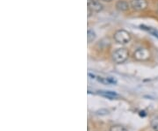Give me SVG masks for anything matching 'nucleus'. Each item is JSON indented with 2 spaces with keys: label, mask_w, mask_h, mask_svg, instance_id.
I'll return each instance as SVG.
<instances>
[{
  "label": "nucleus",
  "mask_w": 158,
  "mask_h": 131,
  "mask_svg": "<svg viewBox=\"0 0 158 131\" xmlns=\"http://www.w3.org/2000/svg\"><path fill=\"white\" fill-rule=\"evenodd\" d=\"M87 4L88 9H90L92 12L99 13L103 10V4L98 0H87Z\"/></svg>",
  "instance_id": "obj_4"
},
{
  "label": "nucleus",
  "mask_w": 158,
  "mask_h": 131,
  "mask_svg": "<svg viewBox=\"0 0 158 131\" xmlns=\"http://www.w3.org/2000/svg\"><path fill=\"white\" fill-rule=\"evenodd\" d=\"M151 128L154 131H158V116L155 117L151 121Z\"/></svg>",
  "instance_id": "obj_10"
},
{
  "label": "nucleus",
  "mask_w": 158,
  "mask_h": 131,
  "mask_svg": "<svg viewBox=\"0 0 158 131\" xmlns=\"http://www.w3.org/2000/svg\"><path fill=\"white\" fill-rule=\"evenodd\" d=\"M110 131H127L124 127L120 126V125H114L113 127H111Z\"/></svg>",
  "instance_id": "obj_12"
},
{
  "label": "nucleus",
  "mask_w": 158,
  "mask_h": 131,
  "mask_svg": "<svg viewBox=\"0 0 158 131\" xmlns=\"http://www.w3.org/2000/svg\"><path fill=\"white\" fill-rule=\"evenodd\" d=\"M96 39V34L95 32L92 30V29H89L87 31V40H88V43H91L94 40Z\"/></svg>",
  "instance_id": "obj_9"
},
{
  "label": "nucleus",
  "mask_w": 158,
  "mask_h": 131,
  "mask_svg": "<svg viewBox=\"0 0 158 131\" xmlns=\"http://www.w3.org/2000/svg\"><path fill=\"white\" fill-rule=\"evenodd\" d=\"M96 79H98L99 82H101L102 84H104V85H114V84L117 83V81H116L115 79L111 78V77H109V78H101V77H98V78H96Z\"/></svg>",
  "instance_id": "obj_8"
},
{
  "label": "nucleus",
  "mask_w": 158,
  "mask_h": 131,
  "mask_svg": "<svg viewBox=\"0 0 158 131\" xmlns=\"http://www.w3.org/2000/svg\"><path fill=\"white\" fill-rule=\"evenodd\" d=\"M142 28L146 30V31H148V32H149V33H151L154 36L158 37V31H157V30H155V29H153L151 27H147V26H142Z\"/></svg>",
  "instance_id": "obj_11"
},
{
  "label": "nucleus",
  "mask_w": 158,
  "mask_h": 131,
  "mask_svg": "<svg viewBox=\"0 0 158 131\" xmlns=\"http://www.w3.org/2000/svg\"><path fill=\"white\" fill-rule=\"evenodd\" d=\"M116 8L118 11L126 12L129 9V4L126 0H118L116 3Z\"/></svg>",
  "instance_id": "obj_6"
},
{
  "label": "nucleus",
  "mask_w": 158,
  "mask_h": 131,
  "mask_svg": "<svg viewBox=\"0 0 158 131\" xmlns=\"http://www.w3.org/2000/svg\"><path fill=\"white\" fill-rule=\"evenodd\" d=\"M150 56V53L148 49H143V48H141V49H138L134 54H133V57L134 59H136L137 61H145V60H148Z\"/></svg>",
  "instance_id": "obj_3"
},
{
  "label": "nucleus",
  "mask_w": 158,
  "mask_h": 131,
  "mask_svg": "<svg viewBox=\"0 0 158 131\" xmlns=\"http://www.w3.org/2000/svg\"><path fill=\"white\" fill-rule=\"evenodd\" d=\"M131 7L135 11H143L148 7L146 0H131Z\"/></svg>",
  "instance_id": "obj_5"
},
{
  "label": "nucleus",
  "mask_w": 158,
  "mask_h": 131,
  "mask_svg": "<svg viewBox=\"0 0 158 131\" xmlns=\"http://www.w3.org/2000/svg\"><path fill=\"white\" fill-rule=\"evenodd\" d=\"M98 93L103 97L105 98H108V99H111V100H113V99H116L118 97V93H116L115 92H113V91H98Z\"/></svg>",
  "instance_id": "obj_7"
},
{
  "label": "nucleus",
  "mask_w": 158,
  "mask_h": 131,
  "mask_svg": "<svg viewBox=\"0 0 158 131\" xmlns=\"http://www.w3.org/2000/svg\"><path fill=\"white\" fill-rule=\"evenodd\" d=\"M128 55H129V53L126 49H118L117 50L113 53L112 56H113V60L116 64H120L127 61V59L128 58Z\"/></svg>",
  "instance_id": "obj_2"
},
{
  "label": "nucleus",
  "mask_w": 158,
  "mask_h": 131,
  "mask_svg": "<svg viewBox=\"0 0 158 131\" xmlns=\"http://www.w3.org/2000/svg\"><path fill=\"white\" fill-rule=\"evenodd\" d=\"M113 38L115 40V41L119 44H127L131 40V35L127 31L124 29H120L115 32Z\"/></svg>",
  "instance_id": "obj_1"
}]
</instances>
